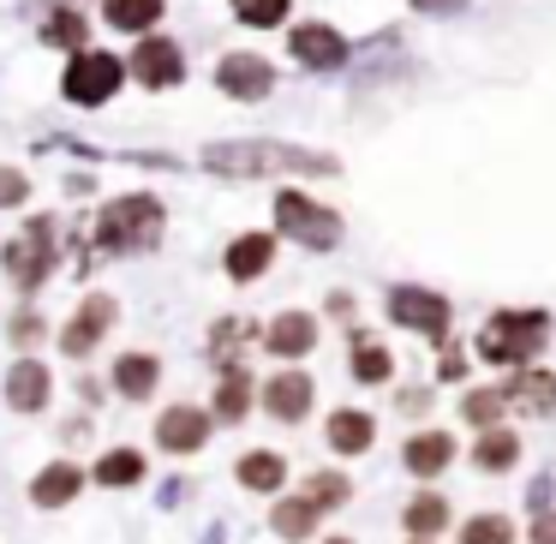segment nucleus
I'll return each instance as SVG.
<instances>
[{
    "instance_id": "obj_27",
    "label": "nucleus",
    "mask_w": 556,
    "mask_h": 544,
    "mask_svg": "<svg viewBox=\"0 0 556 544\" xmlns=\"http://www.w3.org/2000/svg\"><path fill=\"white\" fill-rule=\"evenodd\" d=\"M353 377H365V383H383V377H389V353L377 347V341H359V347H353Z\"/></svg>"
},
{
    "instance_id": "obj_21",
    "label": "nucleus",
    "mask_w": 556,
    "mask_h": 544,
    "mask_svg": "<svg viewBox=\"0 0 556 544\" xmlns=\"http://www.w3.org/2000/svg\"><path fill=\"white\" fill-rule=\"evenodd\" d=\"M281 479H288V467H281L276 455H245L240 460V484H252V491H276Z\"/></svg>"
},
{
    "instance_id": "obj_36",
    "label": "nucleus",
    "mask_w": 556,
    "mask_h": 544,
    "mask_svg": "<svg viewBox=\"0 0 556 544\" xmlns=\"http://www.w3.org/2000/svg\"><path fill=\"white\" fill-rule=\"evenodd\" d=\"M419 13H455V7H467V0H413Z\"/></svg>"
},
{
    "instance_id": "obj_37",
    "label": "nucleus",
    "mask_w": 556,
    "mask_h": 544,
    "mask_svg": "<svg viewBox=\"0 0 556 544\" xmlns=\"http://www.w3.org/2000/svg\"><path fill=\"white\" fill-rule=\"evenodd\" d=\"M532 539H539V544H556V515H544L539 527H532Z\"/></svg>"
},
{
    "instance_id": "obj_29",
    "label": "nucleus",
    "mask_w": 556,
    "mask_h": 544,
    "mask_svg": "<svg viewBox=\"0 0 556 544\" xmlns=\"http://www.w3.org/2000/svg\"><path fill=\"white\" fill-rule=\"evenodd\" d=\"M448 520V503L443 496H419V503H407V527L413 532H437Z\"/></svg>"
},
{
    "instance_id": "obj_11",
    "label": "nucleus",
    "mask_w": 556,
    "mask_h": 544,
    "mask_svg": "<svg viewBox=\"0 0 556 544\" xmlns=\"http://www.w3.org/2000/svg\"><path fill=\"white\" fill-rule=\"evenodd\" d=\"M114 324V305L109 300H85V312H78V324H66V336H61V347L66 353H90L102 341V329Z\"/></svg>"
},
{
    "instance_id": "obj_12",
    "label": "nucleus",
    "mask_w": 556,
    "mask_h": 544,
    "mask_svg": "<svg viewBox=\"0 0 556 544\" xmlns=\"http://www.w3.org/2000/svg\"><path fill=\"white\" fill-rule=\"evenodd\" d=\"M222 90H228V97H264L269 66L257 61V54H228V61H222Z\"/></svg>"
},
{
    "instance_id": "obj_34",
    "label": "nucleus",
    "mask_w": 556,
    "mask_h": 544,
    "mask_svg": "<svg viewBox=\"0 0 556 544\" xmlns=\"http://www.w3.org/2000/svg\"><path fill=\"white\" fill-rule=\"evenodd\" d=\"M496 413H503V395H496V389H479V395L467 401V419L472 425H496Z\"/></svg>"
},
{
    "instance_id": "obj_32",
    "label": "nucleus",
    "mask_w": 556,
    "mask_h": 544,
    "mask_svg": "<svg viewBox=\"0 0 556 544\" xmlns=\"http://www.w3.org/2000/svg\"><path fill=\"white\" fill-rule=\"evenodd\" d=\"M305 496H312L317 508H329V503H348V479H336V472H324V479H312V484H305Z\"/></svg>"
},
{
    "instance_id": "obj_35",
    "label": "nucleus",
    "mask_w": 556,
    "mask_h": 544,
    "mask_svg": "<svg viewBox=\"0 0 556 544\" xmlns=\"http://www.w3.org/2000/svg\"><path fill=\"white\" fill-rule=\"evenodd\" d=\"M25 198V174H0V204H18Z\"/></svg>"
},
{
    "instance_id": "obj_30",
    "label": "nucleus",
    "mask_w": 556,
    "mask_h": 544,
    "mask_svg": "<svg viewBox=\"0 0 556 544\" xmlns=\"http://www.w3.org/2000/svg\"><path fill=\"white\" fill-rule=\"evenodd\" d=\"M233 13H240L245 25H281V18H288V0H233Z\"/></svg>"
},
{
    "instance_id": "obj_5",
    "label": "nucleus",
    "mask_w": 556,
    "mask_h": 544,
    "mask_svg": "<svg viewBox=\"0 0 556 544\" xmlns=\"http://www.w3.org/2000/svg\"><path fill=\"white\" fill-rule=\"evenodd\" d=\"M49 257H54V222L37 216L13 245H7V276H13L18 288H37V281L49 276Z\"/></svg>"
},
{
    "instance_id": "obj_4",
    "label": "nucleus",
    "mask_w": 556,
    "mask_h": 544,
    "mask_svg": "<svg viewBox=\"0 0 556 544\" xmlns=\"http://www.w3.org/2000/svg\"><path fill=\"white\" fill-rule=\"evenodd\" d=\"M276 222H281V233H293L300 245H312V252H329V245L341 240V222L329 216L324 204H312V198H300V192H288L276 204Z\"/></svg>"
},
{
    "instance_id": "obj_20",
    "label": "nucleus",
    "mask_w": 556,
    "mask_h": 544,
    "mask_svg": "<svg viewBox=\"0 0 556 544\" xmlns=\"http://www.w3.org/2000/svg\"><path fill=\"white\" fill-rule=\"evenodd\" d=\"M162 18V0H109V25L121 30H150Z\"/></svg>"
},
{
    "instance_id": "obj_1",
    "label": "nucleus",
    "mask_w": 556,
    "mask_h": 544,
    "mask_svg": "<svg viewBox=\"0 0 556 544\" xmlns=\"http://www.w3.org/2000/svg\"><path fill=\"white\" fill-rule=\"evenodd\" d=\"M162 240V204L156 198H121V204L102 210L97 222V245L102 252H150Z\"/></svg>"
},
{
    "instance_id": "obj_28",
    "label": "nucleus",
    "mask_w": 556,
    "mask_h": 544,
    "mask_svg": "<svg viewBox=\"0 0 556 544\" xmlns=\"http://www.w3.org/2000/svg\"><path fill=\"white\" fill-rule=\"evenodd\" d=\"M460 544H515V527H508L503 515H484V520H472V527L460 532Z\"/></svg>"
},
{
    "instance_id": "obj_19",
    "label": "nucleus",
    "mask_w": 556,
    "mask_h": 544,
    "mask_svg": "<svg viewBox=\"0 0 556 544\" xmlns=\"http://www.w3.org/2000/svg\"><path fill=\"white\" fill-rule=\"evenodd\" d=\"M329 443H336L341 455L371 448V419H365V413H336V419H329Z\"/></svg>"
},
{
    "instance_id": "obj_2",
    "label": "nucleus",
    "mask_w": 556,
    "mask_h": 544,
    "mask_svg": "<svg viewBox=\"0 0 556 544\" xmlns=\"http://www.w3.org/2000/svg\"><path fill=\"white\" fill-rule=\"evenodd\" d=\"M544 336H551V317L544 312H496L491 324L479 329V353L496 365H520L527 353L544 347Z\"/></svg>"
},
{
    "instance_id": "obj_3",
    "label": "nucleus",
    "mask_w": 556,
    "mask_h": 544,
    "mask_svg": "<svg viewBox=\"0 0 556 544\" xmlns=\"http://www.w3.org/2000/svg\"><path fill=\"white\" fill-rule=\"evenodd\" d=\"M210 168L216 174H281V168L324 174L329 162L312 156V150H288V144H216L210 150Z\"/></svg>"
},
{
    "instance_id": "obj_8",
    "label": "nucleus",
    "mask_w": 556,
    "mask_h": 544,
    "mask_svg": "<svg viewBox=\"0 0 556 544\" xmlns=\"http://www.w3.org/2000/svg\"><path fill=\"white\" fill-rule=\"evenodd\" d=\"M132 73L144 78V85H180V49L174 42H162V37H150V42H138V54H132Z\"/></svg>"
},
{
    "instance_id": "obj_9",
    "label": "nucleus",
    "mask_w": 556,
    "mask_h": 544,
    "mask_svg": "<svg viewBox=\"0 0 556 544\" xmlns=\"http://www.w3.org/2000/svg\"><path fill=\"white\" fill-rule=\"evenodd\" d=\"M156 437H162V448H174V455H192V448L210 437V419L198 407H174V413H162Z\"/></svg>"
},
{
    "instance_id": "obj_31",
    "label": "nucleus",
    "mask_w": 556,
    "mask_h": 544,
    "mask_svg": "<svg viewBox=\"0 0 556 544\" xmlns=\"http://www.w3.org/2000/svg\"><path fill=\"white\" fill-rule=\"evenodd\" d=\"M245 395H252V389H245V377L228 371V383H222V395H216V413H222V419H240V413H245Z\"/></svg>"
},
{
    "instance_id": "obj_24",
    "label": "nucleus",
    "mask_w": 556,
    "mask_h": 544,
    "mask_svg": "<svg viewBox=\"0 0 556 544\" xmlns=\"http://www.w3.org/2000/svg\"><path fill=\"white\" fill-rule=\"evenodd\" d=\"M138 472H144V455H132V448H121V455H102V460H97V479H102V484H132Z\"/></svg>"
},
{
    "instance_id": "obj_15",
    "label": "nucleus",
    "mask_w": 556,
    "mask_h": 544,
    "mask_svg": "<svg viewBox=\"0 0 556 544\" xmlns=\"http://www.w3.org/2000/svg\"><path fill=\"white\" fill-rule=\"evenodd\" d=\"M317 341V324L305 312H288V317H276V324H269V353H305Z\"/></svg>"
},
{
    "instance_id": "obj_22",
    "label": "nucleus",
    "mask_w": 556,
    "mask_h": 544,
    "mask_svg": "<svg viewBox=\"0 0 556 544\" xmlns=\"http://www.w3.org/2000/svg\"><path fill=\"white\" fill-rule=\"evenodd\" d=\"M312 527H317V503H312V496H305V503H281L276 508V532H281V539H305Z\"/></svg>"
},
{
    "instance_id": "obj_23",
    "label": "nucleus",
    "mask_w": 556,
    "mask_h": 544,
    "mask_svg": "<svg viewBox=\"0 0 556 544\" xmlns=\"http://www.w3.org/2000/svg\"><path fill=\"white\" fill-rule=\"evenodd\" d=\"M78 491V467H66V460H61V467H49V472H42V479H37V503H66V496H73Z\"/></svg>"
},
{
    "instance_id": "obj_10",
    "label": "nucleus",
    "mask_w": 556,
    "mask_h": 544,
    "mask_svg": "<svg viewBox=\"0 0 556 544\" xmlns=\"http://www.w3.org/2000/svg\"><path fill=\"white\" fill-rule=\"evenodd\" d=\"M293 54H300L305 66H341L348 61V42H341L329 25H300L293 30Z\"/></svg>"
},
{
    "instance_id": "obj_25",
    "label": "nucleus",
    "mask_w": 556,
    "mask_h": 544,
    "mask_svg": "<svg viewBox=\"0 0 556 544\" xmlns=\"http://www.w3.org/2000/svg\"><path fill=\"white\" fill-rule=\"evenodd\" d=\"M515 455H520V443H515V437H503V431H484V443H479V467L503 472V467H515Z\"/></svg>"
},
{
    "instance_id": "obj_6",
    "label": "nucleus",
    "mask_w": 556,
    "mask_h": 544,
    "mask_svg": "<svg viewBox=\"0 0 556 544\" xmlns=\"http://www.w3.org/2000/svg\"><path fill=\"white\" fill-rule=\"evenodd\" d=\"M121 90V61L114 54H78L66 66V97L73 102H109Z\"/></svg>"
},
{
    "instance_id": "obj_13",
    "label": "nucleus",
    "mask_w": 556,
    "mask_h": 544,
    "mask_svg": "<svg viewBox=\"0 0 556 544\" xmlns=\"http://www.w3.org/2000/svg\"><path fill=\"white\" fill-rule=\"evenodd\" d=\"M7 401H13L18 413H37L42 401H49V371H42L37 359L13 365V371H7Z\"/></svg>"
},
{
    "instance_id": "obj_18",
    "label": "nucleus",
    "mask_w": 556,
    "mask_h": 544,
    "mask_svg": "<svg viewBox=\"0 0 556 544\" xmlns=\"http://www.w3.org/2000/svg\"><path fill=\"white\" fill-rule=\"evenodd\" d=\"M448 448H455V443H448L443 431H431V437H413V443H407V467L431 479V472H443V467H448Z\"/></svg>"
},
{
    "instance_id": "obj_26",
    "label": "nucleus",
    "mask_w": 556,
    "mask_h": 544,
    "mask_svg": "<svg viewBox=\"0 0 556 544\" xmlns=\"http://www.w3.org/2000/svg\"><path fill=\"white\" fill-rule=\"evenodd\" d=\"M515 401H520V407H532V413H544V407L556 401V377H544V371L520 377V383H515Z\"/></svg>"
},
{
    "instance_id": "obj_7",
    "label": "nucleus",
    "mask_w": 556,
    "mask_h": 544,
    "mask_svg": "<svg viewBox=\"0 0 556 544\" xmlns=\"http://www.w3.org/2000/svg\"><path fill=\"white\" fill-rule=\"evenodd\" d=\"M389 317L407 324V329H419V336H443L448 329V305L437 300V293H425V288H395L389 293Z\"/></svg>"
},
{
    "instance_id": "obj_17",
    "label": "nucleus",
    "mask_w": 556,
    "mask_h": 544,
    "mask_svg": "<svg viewBox=\"0 0 556 544\" xmlns=\"http://www.w3.org/2000/svg\"><path fill=\"white\" fill-rule=\"evenodd\" d=\"M156 359H150V353H126L121 365H114V383H121V395H132V401H144L150 389H156Z\"/></svg>"
},
{
    "instance_id": "obj_14",
    "label": "nucleus",
    "mask_w": 556,
    "mask_h": 544,
    "mask_svg": "<svg viewBox=\"0 0 556 544\" xmlns=\"http://www.w3.org/2000/svg\"><path fill=\"white\" fill-rule=\"evenodd\" d=\"M269 257H276V240H269V233H245V240L228 245V276L252 281V276L269 269Z\"/></svg>"
},
{
    "instance_id": "obj_33",
    "label": "nucleus",
    "mask_w": 556,
    "mask_h": 544,
    "mask_svg": "<svg viewBox=\"0 0 556 544\" xmlns=\"http://www.w3.org/2000/svg\"><path fill=\"white\" fill-rule=\"evenodd\" d=\"M49 42H66V49H78L85 42V18H73V13H61V18H49V30H42Z\"/></svg>"
},
{
    "instance_id": "obj_16",
    "label": "nucleus",
    "mask_w": 556,
    "mask_h": 544,
    "mask_svg": "<svg viewBox=\"0 0 556 544\" xmlns=\"http://www.w3.org/2000/svg\"><path fill=\"white\" fill-rule=\"evenodd\" d=\"M305 407H312V383H305L300 371H288V377L269 383V413H276V419H300Z\"/></svg>"
}]
</instances>
